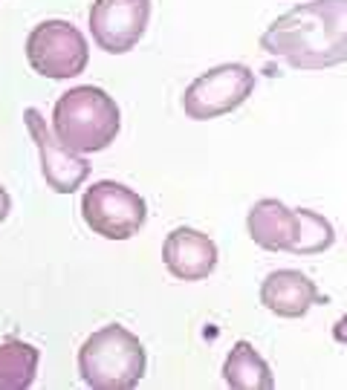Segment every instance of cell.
<instances>
[{
  "label": "cell",
  "instance_id": "1",
  "mask_svg": "<svg viewBox=\"0 0 347 390\" xmlns=\"http://www.w3.org/2000/svg\"><path fill=\"white\" fill-rule=\"evenodd\" d=\"M261 49L293 70H330L347 61V0H310L275 17Z\"/></svg>",
  "mask_w": 347,
  "mask_h": 390
},
{
  "label": "cell",
  "instance_id": "2",
  "mask_svg": "<svg viewBox=\"0 0 347 390\" xmlns=\"http://www.w3.org/2000/svg\"><path fill=\"white\" fill-rule=\"evenodd\" d=\"M122 127L119 104L102 87L82 84L61 93L52 110V133L75 153H95L116 142Z\"/></svg>",
  "mask_w": 347,
  "mask_h": 390
},
{
  "label": "cell",
  "instance_id": "3",
  "mask_svg": "<svg viewBox=\"0 0 347 390\" xmlns=\"http://www.w3.org/2000/svg\"><path fill=\"white\" fill-rule=\"evenodd\" d=\"M145 347L122 324H107L82 344L79 373L95 390H130L145 376Z\"/></svg>",
  "mask_w": 347,
  "mask_h": 390
},
{
  "label": "cell",
  "instance_id": "4",
  "mask_svg": "<svg viewBox=\"0 0 347 390\" xmlns=\"http://www.w3.org/2000/svg\"><path fill=\"white\" fill-rule=\"evenodd\" d=\"M82 217L105 240H128L148 220V205L133 188L116 182V180H99L93 182L82 197Z\"/></svg>",
  "mask_w": 347,
  "mask_h": 390
},
{
  "label": "cell",
  "instance_id": "5",
  "mask_svg": "<svg viewBox=\"0 0 347 390\" xmlns=\"http://www.w3.org/2000/svg\"><path fill=\"white\" fill-rule=\"evenodd\" d=\"M26 61L38 75L67 81L82 75L90 64L87 38L70 21H44L26 38Z\"/></svg>",
  "mask_w": 347,
  "mask_h": 390
},
{
  "label": "cell",
  "instance_id": "6",
  "mask_svg": "<svg viewBox=\"0 0 347 390\" xmlns=\"http://www.w3.org/2000/svg\"><path fill=\"white\" fill-rule=\"evenodd\" d=\"M255 93V72L246 64H220L211 67L185 87L183 110L188 119L208 122L238 110Z\"/></svg>",
  "mask_w": 347,
  "mask_h": 390
},
{
  "label": "cell",
  "instance_id": "7",
  "mask_svg": "<svg viewBox=\"0 0 347 390\" xmlns=\"http://www.w3.org/2000/svg\"><path fill=\"white\" fill-rule=\"evenodd\" d=\"M151 21V0H95L90 6V35L99 49L125 55L142 41Z\"/></svg>",
  "mask_w": 347,
  "mask_h": 390
},
{
  "label": "cell",
  "instance_id": "8",
  "mask_svg": "<svg viewBox=\"0 0 347 390\" xmlns=\"http://www.w3.org/2000/svg\"><path fill=\"white\" fill-rule=\"evenodd\" d=\"M24 122L38 148V156H41V173L47 185L55 194L79 191L90 177V162L84 159V153H75L58 142V136L52 133V127H47V119L35 107L24 110Z\"/></svg>",
  "mask_w": 347,
  "mask_h": 390
},
{
  "label": "cell",
  "instance_id": "9",
  "mask_svg": "<svg viewBox=\"0 0 347 390\" xmlns=\"http://www.w3.org/2000/svg\"><path fill=\"white\" fill-rule=\"evenodd\" d=\"M217 246L208 234L180 226L174 228L162 243L165 269L177 281H203L217 269Z\"/></svg>",
  "mask_w": 347,
  "mask_h": 390
},
{
  "label": "cell",
  "instance_id": "10",
  "mask_svg": "<svg viewBox=\"0 0 347 390\" xmlns=\"http://www.w3.org/2000/svg\"><path fill=\"white\" fill-rule=\"evenodd\" d=\"M261 304L278 318H304L310 306L327 304L316 281L298 269H275L261 283Z\"/></svg>",
  "mask_w": 347,
  "mask_h": 390
},
{
  "label": "cell",
  "instance_id": "11",
  "mask_svg": "<svg viewBox=\"0 0 347 390\" xmlns=\"http://www.w3.org/2000/svg\"><path fill=\"white\" fill-rule=\"evenodd\" d=\"M246 231L255 246L266 251H293L298 234V211L286 208L281 200H258L249 208Z\"/></svg>",
  "mask_w": 347,
  "mask_h": 390
},
{
  "label": "cell",
  "instance_id": "12",
  "mask_svg": "<svg viewBox=\"0 0 347 390\" xmlns=\"http://www.w3.org/2000/svg\"><path fill=\"white\" fill-rule=\"evenodd\" d=\"M223 382L235 390H269L275 387V376L263 356L249 341H235L223 361Z\"/></svg>",
  "mask_w": 347,
  "mask_h": 390
},
{
  "label": "cell",
  "instance_id": "13",
  "mask_svg": "<svg viewBox=\"0 0 347 390\" xmlns=\"http://www.w3.org/2000/svg\"><path fill=\"white\" fill-rule=\"evenodd\" d=\"M41 350L21 341L6 338L0 344V390H24L35 382Z\"/></svg>",
  "mask_w": 347,
  "mask_h": 390
},
{
  "label": "cell",
  "instance_id": "14",
  "mask_svg": "<svg viewBox=\"0 0 347 390\" xmlns=\"http://www.w3.org/2000/svg\"><path fill=\"white\" fill-rule=\"evenodd\" d=\"M336 243L333 223L318 211L298 208V234L289 255H321Z\"/></svg>",
  "mask_w": 347,
  "mask_h": 390
},
{
  "label": "cell",
  "instance_id": "15",
  "mask_svg": "<svg viewBox=\"0 0 347 390\" xmlns=\"http://www.w3.org/2000/svg\"><path fill=\"white\" fill-rule=\"evenodd\" d=\"M9 211H12V197H9V191L0 185V223L9 217Z\"/></svg>",
  "mask_w": 347,
  "mask_h": 390
},
{
  "label": "cell",
  "instance_id": "16",
  "mask_svg": "<svg viewBox=\"0 0 347 390\" xmlns=\"http://www.w3.org/2000/svg\"><path fill=\"white\" fill-rule=\"evenodd\" d=\"M333 338L339 344H347V315H341L336 324H333Z\"/></svg>",
  "mask_w": 347,
  "mask_h": 390
}]
</instances>
